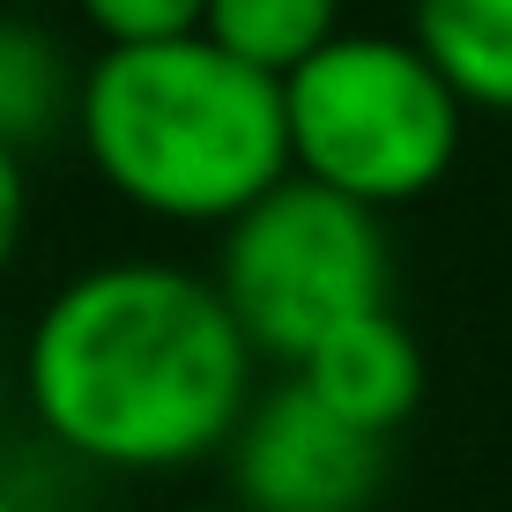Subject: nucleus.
<instances>
[{"instance_id":"nucleus-11","label":"nucleus","mask_w":512,"mask_h":512,"mask_svg":"<svg viewBox=\"0 0 512 512\" xmlns=\"http://www.w3.org/2000/svg\"><path fill=\"white\" fill-rule=\"evenodd\" d=\"M23 238H30V171H23V149L0 141V275L15 268Z\"/></svg>"},{"instance_id":"nucleus-7","label":"nucleus","mask_w":512,"mask_h":512,"mask_svg":"<svg viewBox=\"0 0 512 512\" xmlns=\"http://www.w3.org/2000/svg\"><path fill=\"white\" fill-rule=\"evenodd\" d=\"M409 38L468 112L512 119V0H409Z\"/></svg>"},{"instance_id":"nucleus-5","label":"nucleus","mask_w":512,"mask_h":512,"mask_svg":"<svg viewBox=\"0 0 512 512\" xmlns=\"http://www.w3.org/2000/svg\"><path fill=\"white\" fill-rule=\"evenodd\" d=\"M223 461L231 505L245 512H372L386 483V438L342 423L305 379L282 372L253 394Z\"/></svg>"},{"instance_id":"nucleus-13","label":"nucleus","mask_w":512,"mask_h":512,"mask_svg":"<svg viewBox=\"0 0 512 512\" xmlns=\"http://www.w3.org/2000/svg\"><path fill=\"white\" fill-rule=\"evenodd\" d=\"M186 512H245V505H231V498H223V505H186Z\"/></svg>"},{"instance_id":"nucleus-10","label":"nucleus","mask_w":512,"mask_h":512,"mask_svg":"<svg viewBox=\"0 0 512 512\" xmlns=\"http://www.w3.org/2000/svg\"><path fill=\"white\" fill-rule=\"evenodd\" d=\"M75 8L97 30V45H171L201 38L208 0H75Z\"/></svg>"},{"instance_id":"nucleus-1","label":"nucleus","mask_w":512,"mask_h":512,"mask_svg":"<svg viewBox=\"0 0 512 512\" xmlns=\"http://www.w3.org/2000/svg\"><path fill=\"white\" fill-rule=\"evenodd\" d=\"M30 423L82 468L179 475L231 446L260 357L216 275L171 260H97L38 305L15 357Z\"/></svg>"},{"instance_id":"nucleus-2","label":"nucleus","mask_w":512,"mask_h":512,"mask_svg":"<svg viewBox=\"0 0 512 512\" xmlns=\"http://www.w3.org/2000/svg\"><path fill=\"white\" fill-rule=\"evenodd\" d=\"M75 141L127 208L186 231H223L290 179L282 82L208 38L104 45L82 67Z\"/></svg>"},{"instance_id":"nucleus-9","label":"nucleus","mask_w":512,"mask_h":512,"mask_svg":"<svg viewBox=\"0 0 512 512\" xmlns=\"http://www.w3.org/2000/svg\"><path fill=\"white\" fill-rule=\"evenodd\" d=\"M342 0H208L201 38L223 45L231 60L260 67V75L290 82L312 52H327L342 38Z\"/></svg>"},{"instance_id":"nucleus-4","label":"nucleus","mask_w":512,"mask_h":512,"mask_svg":"<svg viewBox=\"0 0 512 512\" xmlns=\"http://www.w3.org/2000/svg\"><path fill=\"white\" fill-rule=\"evenodd\" d=\"M216 290L260 364H305L334 327L394 305V245L379 208H357L312 179L268 186L223 223Z\"/></svg>"},{"instance_id":"nucleus-3","label":"nucleus","mask_w":512,"mask_h":512,"mask_svg":"<svg viewBox=\"0 0 512 512\" xmlns=\"http://www.w3.org/2000/svg\"><path fill=\"white\" fill-rule=\"evenodd\" d=\"M290 171L357 208H409L461 164L468 104L431 67V52L394 30H342L282 82Z\"/></svg>"},{"instance_id":"nucleus-8","label":"nucleus","mask_w":512,"mask_h":512,"mask_svg":"<svg viewBox=\"0 0 512 512\" xmlns=\"http://www.w3.org/2000/svg\"><path fill=\"white\" fill-rule=\"evenodd\" d=\"M82 104V67L67 45L30 15H0V141L8 149H38L52 134H75Z\"/></svg>"},{"instance_id":"nucleus-6","label":"nucleus","mask_w":512,"mask_h":512,"mask_svg":"<svg viewBox=\"0 0 512 512\" xmlns=\"http://www.w3.org/2000/svg\"><path fill=\"white\" fill-rule=\"evenodd\" d=\"M290 379H305L342 423H357V431H372V438H394L401 423L423 409L431 364H423L416 327L401 320L394 305H379V312H364V320L334 327L305 364H290Z\"/></svg>"},{"instance_id":"nucleus-12","label":"nucleus","mask_w":512,"mask_h":512,"mask_svg":"<svg viewBox=\"0 0 512 512\" xmlns=\"http://www.w3.org/2000/svg\"><path fill=\"white\" fill-rule=\"evenodd\" d=\"M0 512H30V505H23V498H15V490H8V483H0Z\"/></svg>"}]
</instances>
